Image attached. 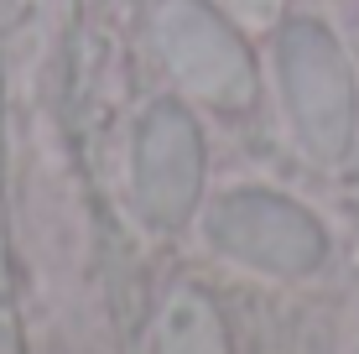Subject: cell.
Wrapping results in <instances>:
<instances>
[{"instance_id": "cell-1", "label": "cell", "mask_w": 359, "mask_h": 354, "mask_svg": "<svg viewBox=\"0 0 359 354\" xmlns=\"http://www.w3.org/2000/svg\"><path fill=\"white\" fill-rule=\"evenodd\" d=\"M156 47L162 63L193 100L219 109H245L255 100V63L240 27L198 0H162L156 6Z\"/></svg>"}, {"instance_id": "cell-2", "label": "cell", "mask_w": 359, "mask_h": 354, "mask_svg": "<svg viewBox=\"0 0 359 354\" xmlns=\"http://www.w3.org/2000/svg\"><path fill=\"white\" fill-rule=\"evenodd\" d=\"M281 94L292 125L318 162H339L354 141V73L323 27H292L281 36Z\"/></svg>"}, {"instance_id": "cell-3", "label": "cell", "mask_w": 359, "mask_h": 354, "mask_svg": "<svg viewBox=\"0 0 359 354\" xmlns=\"http://www.w3.org/2000/svg\"><path fill=\"white\" fill-rule=\"evenodd\" d=\"M214 229L224 240V250L276 276H302L323 261V229L297 203H281V198H261V193L229 198L214 214Z\"/></svg>"}, {"instance_id": "cell-4", "label": "cell", "mask_w": 359, "mask_h": 354, "mask_svg": "<svg viewBox=\"0 0 359 354\" xmlns=\"http://www.w3.org/2000/svg\"><path fill=\"white\" fill-rule=\"evenodd\" d=\"M203 156H198V130L177 104H156L141 125V151H135V193L151 224H182L198 198Z\"/></svg>"}, {"instance_id": "cell-5", "label": "cell", "mask_w": 359, "mask_h": 354, "mask_svg": "<svg viewBox=\"0 0 359 354\" xmlns=\"http://www.w3.org/2000/svg\"><path fill=\"white\" fill-rule=\"evenodd\" d=\"M156 354H229L219 308L193 287H177L156 318Z\"/></svg>"}, {"instance_id": "cell-6", "label": "cell", "mask_w": 359, "mask_h": 354, "mask_svg": "<svg viewBox=\"0 0 359 354\" xmlns=\"http://www.w3.org/2000/svg\"><path fill=\"white\" fill-rule=\"evenodd\" d=\"M219 6L240 32H266L287 16V0H219Z\"/></svg>"}]
</instances>
